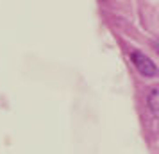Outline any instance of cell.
<instances>
[{
    "instance_id": "6da1fadb",
    "label": "cell",
    "mask_w": 159,
    "mask_h": 154,
    "mask_svg": "<svg viewBox=\"0 0 159 154\" xmlns=\"http://www.w3.org/2000/svg\"><path fill=\"white\" fill-rule=\"evenodd\" d=\"M130 59H132V65L136 66V70L143 77H156L157 75V66H156V63L148 56H145L143 52L132 50L130 52Z\"/></svg>"
},
{
    "instance_id": "7a4b0ae2",
    "label": "cell",
    "mask_w": 159,
    "mask_h": 154,
    "mask_svg": "<svg viewBox=\"0 0 159 154\" xmlns=\"http://www.w3.org/2000/svg\"><path fill=\"white\" fill-rule=\"evenodd\" d=\"M147 102H148V108L154 115H157L159 111V90L157 88H152L147 95Z\"/></svg>"
}]
</instances>
